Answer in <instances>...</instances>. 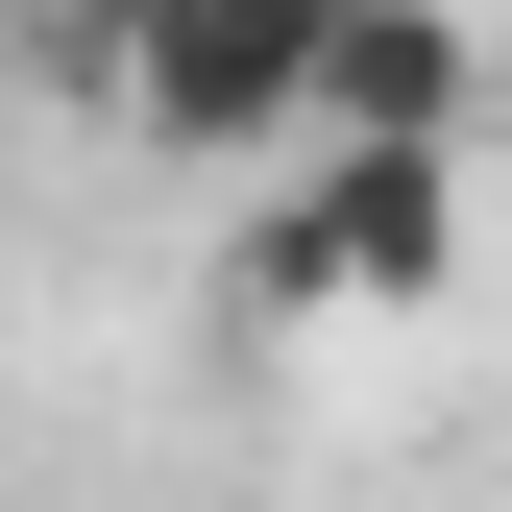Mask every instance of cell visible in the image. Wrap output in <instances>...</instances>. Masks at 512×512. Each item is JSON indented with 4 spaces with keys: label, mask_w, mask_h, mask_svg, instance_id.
<instances>
[{
    "label": "cell",
    "mask_w": 512,
    "mask_h": 512,
    "mask_svg": "<svg viewBox=\"0 0 512 512\" xmlns=\"http://www.w3.org/2000/svg\"><path fill=\"white\" fill-rule=\"evenodd\" d=\"M74 74L122 98V147H171V171H293L317 147V0H98Z\"/></svg>",
    "instance_id": "1"
},
{
    "label": "cell",
    "mask_w": 512,
    "mask_h": 512,
    "mask_svg": "<svg viewBox=\"0 0 512 512\" xmlns=\"http://www.w3.org/2000/svg\"><path fill=\"white\" fill-rule=\"evenodd\" d=\"M244 293L269 317H415V293H464V147H293Z\"/></svg>",
    "instance_id": "2"
},
{
    "label": "cell",
    "mask_w": 512,
    "mask_h": 512,
    "mask_svg": "<svg viewBox=\"0 0 512 512\" xmlns=\"http://www.w3.org/2000/svg\"><path fill=\"white\" fill-rule=\"evenodd\" d=\"M464 122H488L464 0H317V147H464Z\"/></svg>",
    "instance_id": "3"
}]
</instances>
